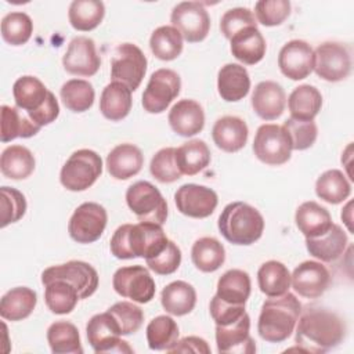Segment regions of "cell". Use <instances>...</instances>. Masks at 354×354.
Returning a JSON list of instances; mask_svg holds the SVG:
<instances>
[{
	"label": "cell",
	"mask_w": 354,
	"mask_h": 354,
	"mask_svg": "<svg viewBox=\"0 0 354 354\" xmlns=\"http://www.w3.org/2000/svg\"><path fill=\"white\" fill-rule=\"evenodd\" d=\"M64 69L75 76H93L101 66V58L97 54L95 43L87 36H76L68 44L62 57Z\"/></svg>",
	"instance_id": "17"
},
{
	"label": "cell",
	"mask_w": 354,
	"mask_h": 354,
	"mask_svg": "<svg viewBox=\"0 0 354 354\" xmlns=\"http://www.w3.org/2000/svg\"><path fill=\"white\" fill-rule=\"evenodd\" d=\"M108 214L97 202H84L76 207L68 223L69 236L77 243H93L101 238Z\"/></svg>",
	"instance_id": "9"
},
{
	"label": "cell",
	"mask_w": 354,
	"mask_h": 354,
	"mask_svg": "<svg viewBox=\"0 0 354 354\" xmlns=\"http://www.w3.org/2000/svg\"><path fill=\"white\" fill-rule=\"evenodd\" d=\"M144 165L141 149L133 144H119L106 156V170L116 180H127L140 173Z\"/></svg>",
	"instance_id": "24"
},
{
	"label": "cell",
	"mask_w": 354,
	"mask_h": 354,
	"mask_svg": "<svg viewBox=\"0 0 354 354\" xmlns=\"http://www.w3.org/2000/svg\"><path fill=\"white\" fill-rule=\"evenodd\" d=\"M44 301L48 310L51 313L64 315L69 314L75 310L77 301L80 300V296L76 290V288L66 281L57 279L53 282H48L44 285Z\"/></svg>",
	"instance_id": "43"
},
{
	"label": "cell",
	"mask_w": 354,
	"mask_h": 354,
	"mask_svg": "<svg viewBox=\"0 0 354 354\" xmlns=\"http://www.w3.org/2000/svg\"><path fill=\"white\" fill-rule=\"evenodd\" d=\"M26 115L40 127L53 123L59 115V105H58V101H57L54 93H51V91L48 93V97L41 108H39L35 112L26 113Z\"/></svg>",
	"instance_id": "56"
},
{
	"label": "cell",
	"mask_w": 354,
	"mask_h": 354,
	"mask_svg": "<svg viewBox=\"0 0 354 354\" xmlns=\"http://www.w3.org/2000/svg\"><path fill=\"white\" fill-rule=\"evenodd\" d=\"M330 283V274L321 261L300 263L290 275V285L296 293L306 299H317L325 293Z\"/></svg>",
	"instance_id": "18"
},
{
	"label": "cell",
	"mask_w": 354,
	"mask_h": 354,
	"mask_svg": "<svg viewBox=\"0 0 354 354\" xmlns=\"http://www.w3.org/2000/svg\"><path fill=\"white\" fill-rule=\"evenodd\" d=\"M87 340L95 353H133L127 342L122 340L115 318L108 313L95 314L86 326Z\"/></svg>",
	"instance_id": "14"
},
{
	"label": "cell",
	"mask_w": 354,
	"mask_h": 354,
	"mask_svg": "<svg viewBox=\"0 0 354 354\" xmlns=\"http://www.w3.org/2000/svg\"><path fill=\"white\" fill-rule=\"evenodd\" d=\"M183 36L170 25L156 28L149 37V47L153 55L162 61H173L183 51Z\"/></svg>",
	"instance_id": "44"
},
{
	"label": "cell",
	"mask_w": 354,
	"mask_h": 354,
	"mask_svg": "<svg viewBox=\"0 0 354 354\" xmlns=\"http://www.w3.org/2000/svg\"><path fill=\"white\" fill-rule=\"evenodd\" d=\"M169 124L181 137H192L203 130L205 112L199 102L194 100H180L169 112Z\"/></svg>",
	"instance_id": "22"
},
{
	"label": "cell",
	"mask_w": 354,
	"mask_h": 354,
	"mask_svg": "<svg viewBox=\"0 0 354 354\" xmlns=\"http://www.w3.org/2000/svg\"><path fill=\"white\" fill-rule=\"evenodd\" d=\"M177 210L192 218H206L217 207V194L205 185L184 184L174 194Z\"/></svg>",
	"instance_id": "16"
},
{
	"label": "cell",
	"mask_w": 354,
	"mask_h": 354,
	"mask_svg": "<svg viewBox=\"0 0 354 354\" xmlns=\"http://www.w3.org/2000/svg\"><path fill=\"white\" fill-rule=\"evenodd\" d=\"M62 279L73 285L80 299L90 297L98 288V274L93 266L80 260H71L64 264L51 266L41 272V283Z\"/></svg>",
	"instance_id": "10"
},
{
	"label": "cell",
	"mask_w": 354,
	"mask_h": 354,
	"mask_svg": "<svg viewBox=\"0 0 354 354\" xmlns=\"http://www.w3.org/2000/svg\"><path fill=\"white\" fill-rule=\"evenodd\" d=\"M167 353H199V354H209L210 347L207 342L198 336H187L167 350Z\"/></svg>",
	"instance_id": "57"
},
{
	"label": "cell",
	"mask_w": 354,
	"mask_h": 354,
	"mask_svg": "<svg viewBox=\"0 0 354 354\" xmlns=\"http://www.w3.org/2000/svg\"><path fill=\"white\" fill-rule=\"evenodd\" d=\"M253 152L266 165L279 166L286 163L292 155V144L288 133L278 124H261L253 140Z\"/></svg>",
	"instance_id": "8"
},
{
	"label": "cell",
	"mask_w": 354,
	"mask_h": 354,
	"mask_svg": "<svg viewBox=\"0 0 354 354\" xmlns=\"http://www.w3.org/2000/svg\"><path fill=\"white\" fill-rule=\"evenodd\" d=\"M301 313V303L293 295L286 292L282 296L267 299L260 310L257 332L268 343L285 342L295 330Z\"/></svg>",
	"instance_id": "3"
},
{
	"label": "cell",
	"mask_w": 354,
	"mask_h": 354,
	"mask_svg": "<svg viewBox=\"0 0 354 354\" xmlns=\"http://www.w3.org/2000/svg\"><path fill=\"white\" fill-rule=\"evenodd\" d=\"M171 26H174L188 43H199L210 30V17L199 1H181L171 10Z\"/></svg>",
	"instance_id": "13"
},
{
	"label": "cell",
	"mask_w": 354,
	"mask_h": 354,
	"mask_svg": "<svg viewBox=\"0 0 354 354\" xmlns=\"http://www.w3.org/2000/svg\"><path fill=\"white\" fill-rule=\"evenodd\" d=\"M50 90L35 76H22L15 80L12 86V95L17 108L26 113L35 112L43 106Z\"/></svg>",
	"instance_id": "32"
},
{
	"label": "cell",
	"mask_w": 354,
	"mask_h": 354,
	"mask_svg": "<svg viewBox=\"0 0 354 354\" xmlns=\"http://www.w3.org/2000/svg\"><path fill=\"white\" fill-rule=\"evenodd\" d=\"M181 79L177 72L167 68L155 71L142 93V106L149 113H162L180 94Z\"/></svg>",
	"instance_id": "11"
},
{
	"label": "cell",
	"mask_w": 354,
	"mask_h": 354,
	"mask_svg": "<svg viewBox=\"0 0 354 354\" xmlns=\"http://www.w3.org/2000/svg\"><path fill=\"white\" fill-rule=\"evenodd\" d=\"M252 282L246 271L232 268L224 272L217 282L216 296L225 303L245 304L250 296Z\"/></svg>",
	"instance_id": "34"
},
{
	"label": "cell",
	"mask_w": 354,
	"mask_h": 354,
	"mask_svg": "<svg viewBox=\"0 0 354 354\" xmlns=\"http://www.w3.org/2000/svg\"><path fill=\"white\" fill-rule=\"evenodd\" d=\"M47 342L54 354H82L77 328L69 321H57L47 329Z\"/></svg>",
	"instance_id": "40"
},
{
	"label": "cell",
	"mask_w": 354,
	"mask_h": 354,
	"mask_svg": "<svg viewBox=\"0 0 354 354\" xmlns=\"http://www.w3.org/2000/svg\"><path fill=\"white\" fill-rule=\"evenodd\" d=\"M250 317L245 313L238 321L228 325H216V344L218 353H256L250 333Z\"/></svg>",
	"instance_id": "20"
},
{
	"label": "cell",
	"mask_w": 354,
	"mask_h": 354,
	"mask_svg": "<svg viewBox=\"0 0 354 354\" xmlns=\"http://www.w3.org/2000/svg\"><path fill=\"white\" fill-rule=\"evenodd\" d=\"M210 149L203 140H191L176 148V162L185 176H195L210 163Z\"/></svg>",
	"instance_id": "38"
},
{
	"label": "cell",
	"mask_w": 354,
	"mask_h": 354,
	"mask_svg": "<svg viewBox=\"0 0 354 354\" xmlns=\"http://www.w3.org/2000/svg\"><path fill=\"white\" fill-rule=\"evenodd\" d=\"M257 282L260 290L266 296H282L289 292L290 272L283 263L277 260H268L260 266L257 271Z\"/></svg>",
	"instance_id": "37"
},
{
	"label": "cell",
	"mask_w": 354,
	"mask_h": 354,
	"mask_svg": "<svg viewBox=\"0 0 354 354\" xmlns=\"http://www.w3.org/2000/svg\"><path fill=\"white\" fill-rule=\"evenodd\" d=\"M322 106V95L317 87L301 84L296 87L289 98L288 108L290 118L297 120H314Z\"/></svg>",
	"instance_id": "36"
},
{
	"label": "cell",
	"mask_w": 354,
	"mask_h": 354,
	"mask_svg": "<svg viewBox=\"0 0 354 354\" xmlns=\"http://www.w3.org/2000/svg\"><path fill=\"white\" fill-rule=\"evenodd\" d=\"M295 343L303 353H325L337 347L346 336L343 319L333 311L311 307L300 313Z\"/></svg>",
	"instance_id": "1"
},
{
	"label": "cell",
	"mask_w": 354,
	"mask_h": 354,
	"mask_svg": "<svg viewBox=\"0 0 354 354\" xmlns=\"http://www.w3.org/2000/svg\"><path fill=\"white\" fill-rule=\"evenodd\" d=\"M33 32L30 17L21 11H12L1 19V37L11 46H22L28 43Z\"/></svg>",
	"instance_id": "47"
},
{
	"label": "cell",
	"mask_w": 354,
	"mask_h": 354,
	"mask_svg": "<svg viewBox=\"0 0 354 354\" xmlns=\"http://www.w3.org/2000/svg\"><path fill=\"white\" fill-rule=\"evenodd\" d=\"M220 234L234 245H252L259 241L264 231L261 213L245 202L228 203L218 217Z\"/></svg>",
	"instance_id": "4"
},
{
	"label": "cell",
	"mask_w": 354,
	"mask_h": 354,
	"mask_svg": "<svg viewBox=\"0 0 354 354\" xmlns=\"http://www.w3.org/2000/svg\"><path fill=\"white\" fill-rule=\"evenodd\" d=\"M106 311L115 318L122 336L136 333L144 322L142 310L130 301H118Z\"/></svg>",
	"instance_id": "51"
},
{
	"label": "cell",
	"mask_w": 354,
	"mask_h": 354,
	"mask_svg": "<svg viewBox=\"0 0 354 354\" xmlns=\"http://www.w3.org/2000/svg\"><path fill=\"white\" fill-rule=\"evenodd\" d=\"M315 194L322 201L330 205H337L350 196L351 185L343 171L330 169L318 177L315 183Z\"/></svg>",
	"instance_id": "42"
},
{
	"label": "cell",
	"mask_w": 354,
	"mask_h": 354,
	"mask_svg": "<svg viewBox=\"0 0 354 354\" xmlns=\"http://www.w3.org/2000/svg\"><path fill=\"white\" fill-rule=\"evenodd\" d=\"M178 325L169 315H158L147 325V342L151 350H169L178 340Z\"/></svg>",
	"instance_id": "46"
},
{
	"label": "cell",
	"mask_w": 354,
	"mask_h": 354,
	"mask_svg": "<svg viewBox=\"0 0 354 354\" xmlns=\"http://www.w3.org/2000/svg\"><path fill=\"white\" fill-rule=\"evenodd\" d=\"M278 66L292 80L306 79L314 66V50L304 40H290L282 46L278 54Z\"/></svg>",
	"instance_id": "19"
},
{
	"label": "cell",
	"mask_w": 354,
	"mask_h": 354,
	"mask_svg": "<svg viewBox=\"0 0 354 354\" xmlns=\"http://www.w3.org/2000/svg\"><path fill=\"white\" fill-rule=\"evenodd\" d=\"M102 173V159L93 149H77L64 163L59 181L73 192L90 188Z\"/></svg>",
	"instance_id": "5"
},
{
	"label": "cell",
	"mask_w": 354,
	"mask_h": 354,
	"mask_svg": "<svg viewBox=\"0 0 354 354\" xmlns=\"http://www.w3.org/2000/svg\"><path fill=\"white\" fill-rule=\"evenodd\" d=\"M250 26H257V22L253 12L246 7L231 8L225 11L220 19V30L228 40L238 32Z\"/></svg>",
	"instance_id": "53"
},
{
	"label": "cell",
	"mask_w": 354,
	"mask_h": 354,
	"mask_svg": "<svg viewBox=\"0 0 354 354\" xmlns=\"http://www.w3.org/2000/svg\"><path fill=\"white\" fill-rule=\"evenodd\" d=\"M256 19L264 26L281 25L290 15L288 0H260L254 4Z\"/></svg>",
	"instance_id": "52"
},
{
	"label": "cell",
	"mask_w": 354,
	"mask_h": 354,
	"mask_svg": "<svg viewBox=\"0 0 354 354\" xmlns=\"http://www.w3.org/2000/svg\"><path fill=\"white\" fill-rule=\"evenodd\" d=\"M210 315L216 325H228L238 321L246 311L245 304H231L225 303L217 296L210 300Z\"/></svg>",
	"instance_id": "55"
},
{
	"label": "cell",
	"mask_w": 354,
	"mask_h": 354,
	"mask_svg": "<svg viewBox=\"0 0 354 354\" xmlns=\"http://www.w3.org/2000/svg\"><path fill=\"white\" fill-rule=\"evenodd\" d=\"M131 104V90L123 83L111 82L101 93L100 111L108 120L118 122L130 113Z\"/></svg>",
	"instance_id": "29"
},
{
	"label": "cell",
	"mask_w": 354,
	"mask_h": 354,
	"mask_svg": "<svg viewBox=\"0 0 354 354\" xmlns=\"http://www.w3.org/2000/svg\"><path fill=\"white\" fill-rule=\"evenodd\" d=\"M147 72V57L133 43L119 44L111 59V79L126 84L131 91L137 90Z\"/></svg>",
	"instance_id": "7"
},
{
	"label": "cell",
	"mask_w": 354,
	"mask_h": 354,
	"mask_svg": "<svg viewBox=\"0 0 354 354\" xmlns=\"http://www.w3.org/2000/svg\"><path fill=\"white\" fill-rule=\"evenodd\" d=\"M147 266L158 275H170L176 272L181 264V250L173 242L169 241L166 248L152 259H147Z\"/></svg>",
	"instance_id": "54"
},
{
	"label": "cell",
	"mask_w": 354,
	"mask_h": 354,
	"mask_svg": "<svg viewBox=\"0 0 354 354\" xmlns=\"http://www.w3.org/2000/svg\"><path fill=\"white\" fill-rule=\"evenodd\" d=\"M250 77L245 66L239 64H225L217 75V91L224 101L236 102L248 95Z\"/></svg>",
	"instance_id": "26"
},
{
	"label": "cell",
	"mask_w": 354,
	"mask_h": 354,
	"mask_svg": "<svg viewBox=\"0 0 354 354\" xmlns=\"http://www.w3.org/2000/svg\"><path fill=\"white\" fill-rule=\"evenodd\" d=\"M115 292L136 303H149L155 296V281L144 266H127L115 271L112 278Z\"/></svg>",
	"instance_id": "12"
},
{
	"label": "cell",
	"mask_w": 354,
	"mask_h": 354,
	"mask_svg": "<svg viewBox=\"0 0 354 354\" xmlns=\"http://www.w3.org/2000/svg\"><path fill=\"white\" fill-rule=\"evenodd\" d=\"M104 15L105 6L98 0H73L68 11L72 28L80 32L95 29L102 22Z\"/></svg>",
	"instance_id": "41"
},
{
	"label": "cell",
	"mask_w": 354,
	"mask_h": 354,
	"mask_svg": "<svg viewBox=\"0 0 354 354\" xmlns=\"http://www.w3.org/2000/svg\"><path fill=\"white\" fill-rule=\"evenodd\" d=\"M347 243V234L337 224H332V227L321 236L306 238L308 253L324 263L337 260L344 253Z\"/></svg>",
	"instance_id": "25"
},
{
	"label": "cell",
	"mask_w": 354,
	"mask_h": 354,
	"mask_svg": "<svg viewBox=\"0 0 354 354\" xmlns=\"http://www.w3.org/2000/svg\"><path fill=\"white\" fill-rule=\"evenodd\" d=\"M248 136V124L238 116H223L212 129V138L217 148L230 153L241 151L246 145Z\"/></svg>",
	"instance_id": "23"
},
{
	"label": "cell",
	"mask_w": 354,
	"mask_h": 354,
	"mask_svg": "<svg viewBox=\"0 0 354 354\" xmlns=\"http://www.w3.org/2000/svg\"><path fill=\"white\" fill-rule=\"evenodd\" d=\"M36 166L33 153L24 145H10L0 156V170L11 180L28 178Z\"/></svg>",
	"instance_id": "35"
},
{
	"label": "cell",
	"mask_w": 354,
	"mask_h": 354,
	"mask_svg": "<svg viewBox=\"0 0 354 354\" xmlns=\"http://www.w3.org/2000/svg\"><path fill=\"white\" fill-rule=\"evenodd\" d=\"M37 295L26 286H17L8 290L0 300V315L7 321H22L35 310Z\"/></svg>",
	"instance_id": "30"
},
{
	"label": "cell",
	"mask_w": 354,
	"mask_h": 354,
	"mask_svg": "<svg viewBox=\"0 0 354 354\" xmlns=\"http://www.w3.org/2000/svg\"><path fill=\"white\" fill-rule=\"evenodd\" d=\"M151 174L163 184H170L181 178V171L176 162V148L166 147L159 149L151 159Z\"/></svg>",
	"instance_id": "49"
},
{
	"label": "cell",
	"mask_w": 354,
	"mask_h": 354,
	"mask_svg": "<svg viewBox=\"0 0 354 354\" xmlns=\"http://www.w3.org/2000/svg\"><path fill=\"white\" fill-rule=\"evenodd\" d=\"M232 55L245 65H254L266 55V40L257 26L246 28L230 39Z\"/></svg>",
	"instance_id": "27"
},
{
	"label": "cell",
	"mask_w": 354,
	"mask_h": 354,
	"mask_svg": "<svg viewBox=\"0 0 354 354\" xmlns=\"http://www.w3.org/2000/svg\"><path fill=\"white\" fill-rule=\"evenodd\" d=\"M126 203L140 221L165 224L167 203L160 191L149 181H137L126 191Z\"/></svg>",
	"instance_id": "6"
},
{
	"label": "cell",
	"mask_w": 354,
	"mask_h": 354,
	"mask_svg": "<svg viewBox=\"0 0 354 354\" xmlns=\"http://www.w3.org/2000/svg\"><path fill=\"white\" fill-rule=\"evenodd\" d=\"M351 206H353V202H348L344 206V209L342 210V220L344 221V224H346V227H347V230L350 232H353V224H351V221H353V217H351L353 210H351Z\"/></svg>",
	"instance_id": "58"
},
{
	"label": "cell",
	"mask_w": 354,
	"mask_h": 354,
	"mask_svg": "<svg viewBox=\"0 0 354 354\" xmlns=\"http://www.w3.org/2000/svg\"><path fill=\"white\" fill-rule=\"evenodd\" d=\"M0 227L4 228L24 217L26 212V199L21 191L7 185L0 188Z\"/></svg>",
	"instance_id": "48"
},
{
	"label": "cell",
	"mask_w": 354,
	"mask_h": 354,
	"mask_svg": "<svg viewBox=\"0 0 354 354\" xmlns=\"http://www.w3.org/2000/svg\"><path fill=\"white\" fill-rule=\"evenodd\" d=\"M282 127L289 136L292 149L304 151L313 147L318 136V127L314 120H297L289 118L283 122Z\"/></svg>",
	"instance_id": "50"
},
{
	"label": "cell",
	"mask_w": 354,
	"mask_h": 354,
	"mask_svg": "<svg viewBox=\"0 0 354 354\" xmlns=\"http://www.w3.org/2000/svg\"><path fill=\"white\" fill-rule=\"evenodd\" d=\"M160 303L165 311L171 315H187L195 308L196 290L185 281H173L163 288Z\"/></svg>",
	"instance_id": "31"
},
{
	"label": "cell",
	"mask_w": 354,
	"mask_h": 354,
	"mask_svg": "<svg viewBox=\"0 0 354 354\" xmlns=\"http://www.w3.org/2000/svg\"><path fill=\"white\" fill-rule=\"evenodd\" d=\"M313 71L326 82L344 80L351 72V57L346 46L325 41L314 50Z\"/></svg>",
	"instance_id": "15"
},
{
	"label": "cell",
	"mask_w": 354,
	"mask_h": 354,
	"mask_svg": "<svg viewBox=\"0 0 354 354\" xmlns=\"http://www.w3.org/2000/svg\"><path fill=\"white\" fill-rule=\"evenodd\" d=\"M169 239L160 224L140 221L138 224H122L113 232L111 253L120 260L136 257L152 259L167 245Z\"/></svg>",
	"instance_id": "2"
},
{
	"label": "cell",
	"mask_w": 354,
	"mask_h": 354,
	"mask_svg": "<svg viewBox=\"0 0 354 354\" xmlns=\"http://www.w3.org/2000/svg\"><path fill=\"white\" fill-rule=\"evenodd\" d=\"M191 259L199 271L214 272L224 264L225 249L216 238L203 236L196 239L192 245Z\"/></svg>",
	"instance_id": "39"
},
{
	"label": "cell",
	"mask_w": 354,
	"mask_h": 354,
	"mask_svg": "<svg viewBox=\"0 0 354 354\" xmlns=\"http://www.w3.org/2000/svg\"><path fill=\"white\" fill-rule=\"evenodd\" d=\"M295 221L299 231L306 238H317L324 235L332 227L330 213L314 201L303 202L295 214Z\"/></svg>",
	"instance_id": "28"
},
{
	"label": "cell",
	"mask_w": 354,
	"mask_h": 354,
	"mask_svg": "<svg viewBox=\"0 0 354 354\" xmlns=\"http://www.w3.org/2000/svg\"><path fill=\"white\" fill-rule=\"evenodd\" d=\"M59 95L69 111L79 113L88 111L93 106L95 91L90 82L83 79H71L62 84Z\"/></svg>",
	"instance_id": "45"
},
{
	"label": "cell",
	"mask_w": 354,
	"mask_h": 354,
	"mask_svg": "<svg viewBox=\"0 0 354 354\" xmlns=\"http://www.w3.org/2000/svg\"><path fill=\"white\" fill-rule=\"evenodd\" d=\"M286 105V94L282 86L272 80L260 82L252 94V106L254 113L263 120L278 119Z\"/></svg>",
	"instance_id": "21"
},
{
	"label": "cell",
	"mask_w": 354,
	"mask_h": 354,
	"mask_svg": "<svg viewBox=\"0 0 354 354\" xmlns=\"http://www.w3.org/2000/svg\"><path fill=\"white\" fill-rule=\"evenodd\" d=\"M1 142L12 141L18 137L29 138L40 131V126H37L26 112L21 111L17 106L1 105Z\"/></svg>",
	"instance_id": "33"
}]
</instances>
